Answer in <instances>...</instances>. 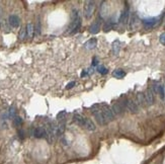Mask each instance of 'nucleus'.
<instances>
[{"label":"nucleus","mask_w":165,"mask_h":164,"mask_svg":"<svg viewBox=\"0 0 165 164\" xmlns=\"http://www.w3.org/2000/svg\"><path fill=\"white\" fill-rule=\"evenodd\" d=\"M136 103L140 106H146V99H145V94L144 93H138L136 96Z\"/></svg>","instance_id":"9d476101"},{"label":"nucleus","mask_w":165,"mask_h":164,"mask_svg":"<svg viewBox=\"0 0 165 164\" xmlns=\"http://www.w3.org/2000/svg\"><path fill=\"white\" fill-rule=\"evenodd\" d=\"M8 114H9V116H11V118H15V108L13 107V106H11V107L9 108V112H8Z\"/></svg>","instance_id":"b1692460"},{"label":"nucleus","mask_w":165,"mask_h":164,"mask_svg":"<svg viewBox=\"0 0 165 164\" xmlns=\"http://www.w3.org/2000/svg\"><path fill=\"white\" fill-rule=\"evenodd\" d=\"M126 110V101L124 102H117L113 105V112L115 114H123Z\"/></svg>","instance_id":"423d86ee"},{"label":"nucleus","mask_w":165,"mask_h":164,"mask_svg":"<svg viewBox=\"0 0 165 164\" xmlns=\"http://www.w3.org/2000/svg\"><path fill=\"white\" fill-rule=\"evenodd\" d=\"M126 107H127L128 110H129V112H132V114H137V112H139V105L132 99L126 100Z\"/></svg>","instance_id":"39448f33"},{"label":"nucleus","mask_w":165,"mask_h":164,"mask_svg":"<svg viewBox=\"0 0 165 164\" xmlns=\"http://www.w3.org/2000/svg\"><path fill=\"white\" fill-rule=\"evenodd\" d=\"M8 22H9L10 26L16 28L19 26L20 20H19V17H18L17 15H15V14H11V15L9 16V18H8Z\"/></svg>","instance_id":"1a4fd4ad"},{"label":"nucleus","mask_w":165,"mask_h":164,"mask_svg":"<svg viewBox=\"0 0 165 164\" xmlns=\"http://www.w3.org/2000/svg\"><path fill=\"white\" fill-rule=\"evenodd\" d=\"M13 123L14 125H15L16 127H19L22 125V119L20 118V116H15V118L13 119Z\"/></svg>","instance_id":"aec40b11"},{"label":"nucleus","mask_w":165,"mask_h":164,"mask_svg":"<svg viewBox=\"0 0 165 164\" xmlns=\"http://www.w3.org/2000/svg\"><path fill=\"white\" fill-rule=\"evenodd\" d=\"M100 30V21L99 20H96L94 23L91 24V26L89 28V32L90 34H97L98 32H99Z\"/></svg>","instance_id":"f8f14e48"},{"label":"nucleus","mask_w":165,"mask_h":164,"mask_svg":"<svg viewBox=\"0 0 165 164\" xmlns=\"http://www.w3.org/2000/svg\"><path fill=\"white\" fill-rule=\"evenodd\" d=\"M160 43H161V44H163V45H165V32L160 36Z\"/></svg>","instance_id":"bb28decb"},{"label":"nucleus","mask_w":165,"mask_h":164,"mask_svg":"<svg viewBox=\"0 0 165 164\" xmlns=\"http://www.w3.org/2000/svg\"><path fill=\"white\" fill-rule=\"evenodd\" d=\"M83 128H85L86 130H88V131H91V132L96 130V127H95V125H94V123L92 122L91 120H89V119H85V123H84Z\"/></svg>","instance_id":"9b49d317"},{"label":"nucleus","mask_w":165,"mask_h":164,"mask_svg":"<svg viewBox=\"0 0 165 164\" xmlns=\"http://www.w3.org/2000/svg\"><path fill=\"white\" fill-rule=\"evenodd\" d=\"M34 32H35L34 24L32 23L26 24V36H28V38H32V37H34Z\"/></svg>","instance_id":"4468645a"},{"label":"nucleus","mask_w":165,"mask_h":164,"mask_svg":"<svg viewBox=\"0 0 165 164\" xmlns=\"http://www.w3.org/2000/svg\"><path fill=\"white\" fill-rule=\"evenodd\" d=\"M126 73L124 72L122 69H117V70L113 71V76L115 77V78H123V77H125Z\"/></svg>","instance_id":"f3484780"},{"label":"nucleus","mask_w":165,"mask_h":164,"mask_svg":"<svg viewBox=\"0 0 165 164\" xmlns=\"http://www.w3.org/2000/svg\"><path fill=\"white\" fill-rule=\"evenodd\" d=\"M32 136L35 138L38 139H42V138H47L48 139V133H47V130L43 127H37L32 130Z\"/></svg>","instance_id":"7ed1b4c3"},{"label":"nucleus","mask_w":165,"mask_h":164,"mask_svg":"<svg viewBox=\"0 0 165 164\" xmlns=\"http://www.w3.org/2000/svg\"><path fill=\"white\" fill-rule=\"evenodd\" d=\"M80 25H81V19H80L79 12L77 9H73L71 13V23H70L69 28H68V32L70 34H73L79 30Z\"/></svg>","instance_id":"f257e3e1"},{"label":"nucleus","mask_w":165,"mask_h":164,"mask_svg":"<svg viewBox=\"0 0 165 164\" xmlns=\"http://www.w3.org/2000/svg\"><path fill=\"white\" fill-rule=\"evenodd\" d=\"M128 17H129V8H126L123 11V13L121 14L119 22H126L128 20Z\"/></svg>","instance_id":"dca6fc26"},{"label":"nucleus","mask_w":165,"mask_h":164,"mask_svg":"<svg viewBox=\"0 0 165 164\" xmlns=\"http://www.w3.org/2000/svg\"><path fill=\"white\" fill-rule=\"evenodd\" d=\"M119 49H121V43L119 41H115L113 44V52L115 55H117L119 52Z\"/></svg>","instance_id":"a211bd4d"},{"label":"nucleus","mask_w":165,"mask_h":164,"mask_svg":"<svg viewBox=\"0 0 165 164\" xmlns=\"http://www.w3.org/2000/svg\"><path fill=\"white\" fill-rule=\"evenodd\" d=\"M26 37V28H22L19 32V34H18V38L19 40H23L24 38Z\"/></svg>","instance_id":"6ab92c4d"},{"label":"nucleus","mask_w":165,"mask_h":164,"mask_svg":"<svg viewBox=\"0 0 165 164\" xmlns=\"http://www.w3.org/2000/svg\"><path fill=\"white\" fill-rule=\"evenodd\" d=\"M66 114V112L65 110H62L61 112H59L58 114V116H57V119H58V121H62V120H65V118H64V116Z\"/></svg>","instance_id":"5701e85b"},{"label":"nucleus","mask_w":165,"mask_h":164,"mask_svg":"<svg viewBox=\"0 0 165 164\" xmlns=\"http://www.w3.org/2000/svg\"><path fill=\"white\" fill-rule=\"evenodd\" d=\"M94 12V2L87 1L84 6V15L86 18H90Z\"/></svg>","instance_id":"20e7f679"},{"label":"nucleus","mask_w":165,"mask_h":164,"mask_svg":"<svg viewBox=\"0 0 165 164\" xmlns=\"http://www.w3.org/2000/svg\"><path fill=\"white\" fill-rule=\"evenodd\" d=\"M101 112H102V114L104 116V118H106V120L108 121V122H110V121H113V119H115V114L113 112V110H110V108L108 107V106L102 107Z\"/></svg>","instance_id":"6e6552de"},{"label":"nucleus","mask_w":165,"mask_h":164,"mask_svg":"<svg viewBox=\"0 0 165 164\" xmlns=\"http://www.w3.org/2000/svg\"><path fill=\"white\" fill-rule=\"evenodd\" d=\"M73 121L80 127H83L84 126V123H85V118L81 116V114H74L73 116Z\"/></svg>","instance_id":"ddd939ff"},{"label":"nucleus","mask_w":165,"mask_h":164,"mask_svg":"<svg viewBox=\"0 0 165 164\" xmlns=\"http://www.w3.org/2000/svg\"><path fill=\"white\" fill-rule=\"evenodd\" d=\"M97 60L96 59H93V62H92V66H97Z\"/></svg>","instance_id":"c85d7f7f"},{"label":"nucleus","mask_w":165,"mask_h":164,"mask_svg":"<svg viewBox=\"0 0 165 164\" xmlns=\"http://www.w3.org/2000/svg\"><path fill=\"white\" fill-rule=\"evenodd\" d=\"M18 136H19L20 139H24V132L22 130L18 131Z\"/></svg>","instance_id":"cd10ccee"},{"label":"nucleus","mask_w":165,"mask_h":164,"mask_svg":"<svg viewBox=\"0 0 165 164\" xmlns=\"http://www.w3.org/2000/svg\"><path fill=\"white\" fill-rule=\"evenodd\" d=\"M96 43H97L96 39H91L85 44V48L88 49V50H92V49H94L96 47Z\"/></svg>","instance_id":"2eb2a0df"},{"label":"nucleus","mask_w":165,"mask_h":164,"mask_svg":"<svg viewBox=\"0 0 165 164\" xmlns=\"http://www.w3.org/2000/svg\"><path fill=\"white\" fill-rule=\"evenodd\" d=\"M158 93H159L160 97L162 98V99H164L165 97V92H164V87L162 85H159V88H158Z\"/></svg>","instance_id":"4be33fe9"},{"label":"nucleus","mask_w":165,"mask_h":164,"mask_svg":"<svg viewBox=\"0 0 165 164\" xmlns=\"http://www.w3.org/2000/svg\"><path fill=\"white\" fill-rule=\"evenodd\" d=\"M145 99H146V106H150L154 103V92L151 88L147 89L145 92Z\"/></svg>","instance_id":"0eeeda50"},{"label":"nucleus","mask_w":165,"mask_h":164,"mask_svg":"<svg viewBox=\"0 0 165 164\" xmlns=\"http://www.w3.org/2000/svg\"><path fill=\"white\" fill-rule=\"evenodd\" d=\"M96 70H97L100 74H104V75L106 74V73L108 72V69H106V67H104V66H97V67H96Z\"/></svg>","instance_id":"412c9836"},{"label":"nucleus","mask_w":165,"mask_h":164,"mask_svg":"<svg viewBox=\"0 0 165 164\" xmlns=\"http://www.w3.org/2000/svg\"><path fill=\"white\" fill-rule=\"evenodd\" d=\"M75 84H76V82H75V81H71V82H70V83H68V84H67V86H66V89H70V88L73 87V86L75 85Z\"/></svg>","instance_id":"a878e982"},{"label":"nucleus","mask_w":165,"mask_h":164,"mask_svg":"<svg viewBox=\"0 0 165 164\" xmlns=\"http://www.w3.org/2000/svg\"><path fill=\"white\" fill-rule=\"evenodd\" d=\"M92 112H93L94 114V119H95L96 123H97L99 126H106V124H108V121L106 120V118H104V116L102 114L101 112V110H92Z\"/></svg>","instance_id":"f03ea898"},{"label":"nucleus","mask_w":165,"mask_h":164,"mask_svg":"<svg viewBox=\"0 0 165 164\" xmlns=\"http://www.w3.org/2000/svg\"><path fill=\"white\" fill-rule=\"evenodd\" d=\"M111 28H113V25H111L110 23H106V24H104V32H108V30H111Z\"/></svg>","instance_id":"393cba45"}]
</instances>
